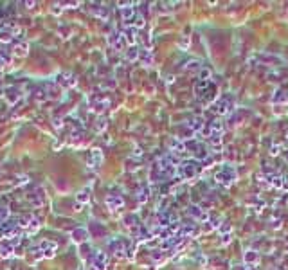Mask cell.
Wrapping results in <instances>:
<instances>
[{
	"mask_svg": "<svg viewBox=\"0 0 288 270\" xmlns=\"http://www.w3.org/2000/svg\"><path fill=\"white\" fill-rule=\"evenodd\" d=\"M177 173L182 180H193L196 175H198V164L196 162H191V160H187V162H182L178 167H177Z\"/></svg>",
	"mask_w": 288,
	"mask_h": 270,
	"instance_id": "cell-1",
	"label": "cell"
},
{
	"mask_svg": "<svg viewBox=\"0 0 288 270\" xmlns=\"http://www.w3.org/2000/svg\"><path fill=\"white\" fill-rule=\"evenodd\" d=\"M214 178H216V182H218V184L230 186V184L236 180V171H234L232 167H223V169H220V171L214 175Z\"/></svg>",
	"mask_w": 288,
	"mask_h": 270,
	"instance_id": "cell-2",
	"label": "cell"
},
{
	"mask_svg": "<svg viewBox=\"0 0 288 270\" xmlns=\"http://www.w3.org/2000/svg\"><path fill=\"white\" fill-rule=\"evenodd\" d=\"M230 108H232V101H230V97H222V99H218V103H216L214 112L223 115V113H229L230 112Z\"/></svg>",
	"mask_w": 288,
	"mask_h": 270,
	"instance_id": "cell-3",
	"label": "cell"
},
{
	"mask_svg": "<svg viewBox=\"0 0 288 270\" xmlns=\"http://www.w3.org/2000/svg\"><path fill=\"white\" fill-rule=\"evenodd\" d=\"M189 214H191L195 220H198V222H207V220H209L205 209H202V207H198V205H191V207H189Z\"/></svg>",
	"mask_w": 288,
	"mask_h": 270,
	"instance_id": "cell-4",
	"label": "cell"
},
{
	"mask_svg": "<svg viewBox=\"0 0 288 270\" xmlns=\"http://www.w3.org/2000/svg\"><path fill=\"white\" fill-rule=\"evenodd\" d=\"M106 204H108L110 209H117V207H123L124 202H123V198H121V196H113V194H112V196L106 198Z\"/></svg>",
	"mask_w": 288,
	"mask_h": 270,
	"instance_id": "cell-5",
	"label": "cell"
},
{
	"mask_svg": "<svg viewBox=\"0 0 288 270\" xmlns=\"http://www.w3.org/2000/svg\"><path fill=\"white\" fill-rule=\"evenodd\" d=\"M105 265H106V256H105L103 252H97V254H96V261H94L96 270H103Z\"/></svg>",
	"mask_w": 288,
	"mask_h": 270,
	"instance_id": "cell-6",
	"label": "cell"
},
{
	"mask_svg": "<svg viewBox=\"0 0 288 270\" xmlns=\"http://www.w3.org/2000/svg\"><path fill=\"white\" fill-rule=\"evenodd\" d=\"M171 150L175 151V153H184L185 151V144L182 142L180 139H173L171 140Z\"/></svg>",
	"mask_w": 288,
	"mask_h": 270,
	"instance_id": "cell-7",
	"label": "cell"
},
{
	"mask_svg": "<svg viewBox=\"0 0 288 270\" xmlns=\"http://www.w3.org/2000/svg\"><path fill=\"white\" fill-rule=\"evenodd\" d=\"M257 259H259V256H257L256 250H247V252H245V261H247L249 265H256Z\"/></svg>",
	"mask_w": 288,
	"mask_h": 270,
	"instance_id": "cell-8",
	"label": "cell"
},
{
	"mask_svg": "<svg viewBox=\"0 0 288 270\" xmlns=\"http://www.w3.org/2000/svg\"><path fill=\"white\" fill-rule=\"evenodd\" d=\"M124 36H126V41H128L130 45H133L135 41H137V31L133 29V27H130V29L124 33Z\"/></svg>",
	"mask_w": 288,
	"mask_h": 270,
	"instance_id": "cell-9",
	"label": "cell"
},
{
	"mask_svg": "<svg viewBox=\"0 0 288 270\" xmlns=\"http://www.w3.org/2000/svg\"><path fill=\"white\" fill-rule=\"evenodd\" d=\"M267 178L270 180V184H272V186H276V187H283V184H284V180H283L279 175H268Z\"/></svg>",
	"mask_w": 288,
	"mask_h": 270,
	"instance_id": "cell-10",
	"label": "cell"
},
{
	"mask_svg": "<svg viewBox=\"0 0 288 270\" xmlns=\"http://www.w3.org/2000/svg\"><path fill=\"white\" fill-rule=\"evenodd\" d=\"M72 236H74V241L81 243V241H85V239H86V231H85V229H76Z\"/></svg>",
	"mask_w": 288,
	"mask_h": 270,
	"instance_id": "cell-11",
	"label": "cell"
},
{
	"mask_svg": "<svg viewBox=\"0 0 288 270\" xmlns=\"http://www.w3.org/2000/svg\"><path fill=\"white\" fill-rule=\"evenodd\" d=\"M137 58H139V49H137V47H132V49L128 51V60L133 61V60H137Z\"/></svg>",
	"mask_w": 288,
	"mask_h": 270,
	"instance_id": "cell-12",
	"label": "cell"
},
{
	"mask_svg": "<svg viewBox=\"0 0 288 270\" xmlns=\"http://www.w3.org/2000/svg\"><path fill=\"white\" fill-rule=\"evenodd\" d=\"M211 78V70L209 68H202L200 70V81H209Z\"/></svg>",
	"mask_w": 288,
	"mask_h": 270,
	"instance_id": "cell-13",
	"label": "cell"
},
{
	"mask_svg": "<svg viewBox=\"0 0 288 270\" xmlns=\"http://www.w3.org/2000/svg\"><path fill=\"white\" fill-rule=\"evenodd\" d=\"M78 202H81V204L88 202V189H85V191H81V193L78 194Z\"/></svg>",
	"mask_w": 288,
	"mask_h": 270,
	"instance_id": "cell-14",
	"label": "cell"
},
{
	"mask_svg": "<svg viewBox=\"0 0 288 270\" xmlns=\"http://www.w3.org/2000/svg\"><path fill=\"white\" fill-rule=\"evenodd\" d=\"M148 196H150V189H148V187H144V189L139 193V202H144Z\"/></svg>",
	"mask_w": 288,
	"mask_h": 270,
	"instance_id": "cell-15",
	"label": "cell"
},
{
	"mask_svg": "<svg viewBox=\"0 0 288 270\" xmlns=\"http://www.w3.org/2000/svg\"><path fill=\"white\" fill-rule=\"evenodd\" d=\"M132 15H133V7H124V9H123V18H124V20H128Z\"/></svg>",
	"mask_w": 288,
	"mask_h": 270,
	"instance_id": "cell-16",
	"label": "cell"
},
{
	"mask_svg": "<svg viewBox=\"0 0 288 270\" xmlns=\"http://www.w3.org/2000/svg\"><path fill=\"white\" fill-rule=\"evenodd\" d=\"M189 126L193 128V130H195V132H198V130H200V128H202V121H200V119H195L193 123H189Z\"/></svg>",
	"mask_w": 288,
	"mask_h": 270,
	"instance_id": "cell-17",
	"label": "cell"
},
{
	"mask_svg": "<svg viewBox=\"0 0 288 270\" xmlns=\"http://www.w3.org/2000/svg\"><path fill=\"white\" fill-rule=\"evenodd\" d=\"M230 238H232V236H230L229 232L223 234V236H222V245H229V243H230Z\"/></svg>",
	"mask_w": 288,
	"mask_h": 270,
	"instance_id": "cell-18",
	"label": "cell"
},
{
	"mask_svg": "<svg viewBox=\"0 0 288 270\" xmlns=\"http://www.w3.org/2000/svg\"><path fill=\"white\" fill-rule=\"evenodd\" d=\"M135 27H137V29H140V27H144V18H142V16H137V22H135Z\"/></svg>",
	"mask_w": 288,
	"mask_h": 270,
	"instance_id": "cell-19",
	"label": "cell"
},
{
	"mask_svg": "<svg viewBox=\"0 0 288 270\" xmlns=\"http://www.w3.org/2000/svg\"><path fill=\"white\" fill-rule=\"evenodd\" d=\"M276 94H277V95L274 97V101H283V99H284V94H283L281 90H279V92H276Z\"/></svg>",
	"mask_w": 288,
	"mask_h": 270,
	"instance_id": "cell-20",
	"label": "cell"
},
{
	"mask_svg": "<svg viewBox=\"0 0 288 270\" xmlns=\"http://www.w3.org/2000/svg\"><path fill=\"white\" fill-rule=\"evenodd\" d=\"M272 155H277V153H281V146L277 144V146H272V151H270Z\"/></svg>",
	"mask_w": 288,
	"mask_h": 270,
	"instance_id": "cell-21",
	"label": "cell"
},
{
	"mask_svg": "<svg viewBox=\"0 0 288 270\" xmlns=\"http://www.w3.org/2000/svg\"><path fill=\"white\" fill-rule=\"evenodd\" d=\"M187 43H189V38H185V40H182V43H180V47H182V49H185V47H187Z\"/></svg>",
	"mask_w": 288,
	"mask_h": 270,
	"instance_id": "cell-22",
	"label": "cell"
},
{
	"mask_svg": "<svg viewBox=\"0 0 288 270\" xmlns=\"http://www.w3.org/2000/svg\"><path fill=\"white\" fill-rule=\"evenodd\" d=\"M286 139H288V130H286Z\"/></svg>",
	"mask_w": 288,
	"mask_h": 270,
	"instance_id": "cell-23",
	"label": "cell"
},
{
	"mask_svg": "<svg viewBox=\"0 0 288 270\" xmlns=\"http://www.w3.org/2000/svg\"><path fill=\"white\" fill-rule=\"evenodd\" d=\"M286 99H288V97H286Z\"/></svg>",
	"mask_w": 288,
	"mask_h": 270,
	"instance_id": "cell-24",
	"label": "cell"
}]
</instances>
